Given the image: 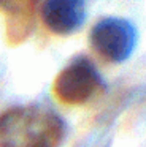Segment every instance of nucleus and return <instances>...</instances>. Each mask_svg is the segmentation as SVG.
<instances>
[{"mask_svg":"<svg viewBox=\"0 0 146 147\" xmlns=\"http://www.w3.org/2000/svg\"><path fill=\"white\" fill-rule=\"evenodd\" d=\"M63 122L41 106H19L0 115V147H57Z\"/></svg>","mask_w":146,"mask_h":147,"instance_id":"1","label":"nucleus"},{"mask_svg":"<svg viewBox=\"0 0 146 147\" xmlns=\"http://www.w3.org/2000/svg\"><path fill=\"white\" fill-rule=\"evenodd\" d=\"M89 41L94 51L111 63H122L133 54L138 43V32L124 18L100 19L91 30Z\"/></svg>","mask_w":146,"mask_h":147,"instance_id":"2","label":"nucleus"},{"mask_svg":"<svg viewBox=\"0 0 146 147\" xmlns=\"http://www.w3.org/2000/svg\"><path fill=\"white\" fill-rule=\"evenodd\" d=\"M105 82L87 57H76L56 78L54 95L65 105H83L103 90Z\"/></svg>","mask_w":146,"mask_h":147,"instance_id":"3","label":"nucleus"},{"mask_svg":"<svg viewBox=\"0 0 146 147\" xmlns=\"http://www.w3.org/2000/svg\"><path fill=\"white\" fill-rule=\"evenodd\" d=\"M41 19L49 32L70 35L84 24L86 0H46L41 8Z\"/></svg>","mask_w":146,"mask_h":147,"instance_id":"4","label":"nucleus"},{"mask_svg":"<svg viewBox=\"0 0 146 147\" xmlns=\"http://www.w3.org/2000/svg\"><path fill=\"white\" fill-rule=\"evenodd\" d=\"M38 0H0L8 21V36L22 40L29 33Z\"/></svg>","mask_w":146,"mask_h":147,"instance_id":"5","label":"nucleus"}]
</instances>
